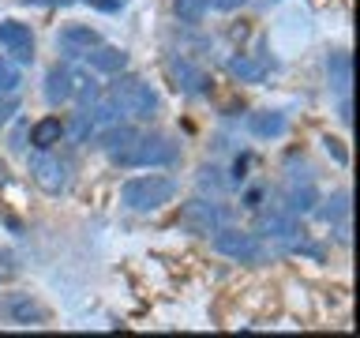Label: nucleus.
<instances>
[{"label":"nucleus","instance_id":"obj_6","mask_svg":"<svg viewBox=\"0 0 360 338\" xmlns=\"http://www.w3.org/2000/svg\"><path fill=\"white\" fill-rule=\"evenodd\" d=\"M221 222H225L221 207L207 196H195V199H188L184 207H180V225H184L188 233H195V237H210Z\"/></svg>","mask_w":360,"mask_h":338},{"label":"nucleus","instance_id":"obj_9","mask_svg":"<svg viewBox=\"0 0 360 338\" xmlns=\"http://www.w3.org/2000/svg\"><path fill=\"white\" fill-rule=\"evenodd\" d=\"M101 34L94 27H86V23H68V27H60V34H56V49L68 53V56H83L90 45H98Z\"/></svg>","mask_w":360,"mask_h":338},{"label":"nucleus","instance_id":"obj_17","mask_svg":"<svg viewBox=\"0 0 360 338\" xmlns=\"http://www.w3.org/2000/svg\"><path fill=\"white\" fill-rule=\"evenodd\" d=\"M326 79H330V87L338 90V94H345L349 83H353V61H349V53H330L326 56Z\"/></svg>","mask_w":360,"mask_h":338},{"label":"nucleus","instance_id":"obj_3","mask_svg":"<svg viewBox=\"0 0 360 338\" xmlns=\"http://www.w3.org/2000/svg\"><path fill=\"white\" fill-rule=\"evenodd\" d=\"M210 244L214 252L225 256V259H236V263H263L266 259V244L259 233H248V230H236V225H218L210 233Z\"/></svg>","mask_w":360,"mask_h":338},{"label":"nucleus","instance_id":"obj_28","mask_svg":"<svg viewBox=\"0 0 360 338\" xmlns=\"http://www.w3.org/2000/svg\"><path fill=\"white\" fill-rule=\"evenodd\" d=\"M259 199H263V188H248V192H244V207H252V211H255V207H259Z\"/></svg>","mask_w":360,"mask_h":338},{"label":"nucleus","instance_id":"obj_4","mask_svg":"<svg viewBox=\"0 0 360 338\" xmlns=\"http://www.w3.org/2000/svg\"><path fill=\"white\" fill-rule=\"evenodd\" d=\"M180 162V143L169 135H139L135 146L124 154L120 165H146V169H162V165H176Z\"/></svg>","mask_w":360,"mask_h":338},{"label":"nucleus","instance_id":"obj_15","mask_svg":"<svg viewBox=\"0 0 360 338\" xmlns=\"http://www.w3.org/2000/svg\"><path fill=\"white\" fill-rule=\"evenodd\" d=\"M315 203H319V188L311 184V180H292V184L285 188V207L289 214H297V218H304V214L315 211Z\"/></svg>","mask_w":360,"mask_h":338},{"label":"nucleus","instance_id":"obj_19","mask_svg":"<svg viewBox=\"0 0 360 338\" xmlns=\"http://www.w3.org/2000/svg\"><path fill=\"white\" fill-rule=\"evenodd\" d=\"M229 75L233 79H240V83H263V75H266V68L255 61L252 53H236V56H229Z\"/></svg>","mask_w":360,"mask_h":338},{"label":"nucleus","instance_id":"obj_11","mask_svg":"<svg viewBox=\"0 0 360 338\" xmlns=\"http://www.w3.org/2000/svg\"><path fill=\"white\" fill-rule=\"evenodd\" d=\"M4 312H8L11 323H22V327L45 323V308L30 297V293H11V297L4 301Z\"/></svg>","mask_w":360,"mask_h":338},{"label":"nucleus","instance_id":"obj_13","mask_svg":"<svg viewBox=\"0 0 360 338\" xmlns=\"http://www.w3.org/2000/svg\"><path fill=\"white\" fill-rule=\"evenodd\" d=\"M259 230H263L270 241H292L297 237V214H289L285 207H270L259 218Z\"/></svg>","mask_w":360,"mask_h":338},{"label":"nucleus","instance_id":"obj_26","mask_svg":"<svg viewBox=\"0 0 360 338\" xmlns=\"http://www.w3.org/2000/svg\"><path fill=\"white\" fill-rule=\"evenodd\" d=\"M338 120H342V124H353V106H349V90L342 94V101H338Z\"/></svg>","mask_w":360,"mask_h":338},{"label":"nucleus","instance_id":"obj_27","mask_svg":"<svg viewBox=\"0 0 360 338\" xmlns=\"http://www.w3.org/2000/svg\"><path fill=\"white\" fill-rule=\"evenodd\" d=\"M11 113H15V101H11V94H0V128L8 124Z\"/></svg>","mask_w":360,"mask_h":338},{"label":"nucleus","instance_id":"obj_12","mask_svg":"<svg viewBox=\"0 0 360 338\" xmlns=\"http://www.w3.org/2000/svg\"><path fill=\"white\" fill-rule=\"evenodd\" d=\"M248 132H252L255 139H281V135L289 132V117L278 109H259L248 117Z\"/></svg>","mask_w":360,"mask_h":338},{"label":"nucleus","instance_id":"obj_24","mask_svg":"<svg viewBox=\"0 0 360 338\" xmlns=\"http://www.w3.org/2000/svg\"><path fill=\"white\" fill-rule=\"evenodd\" d=\"M64 135H72L75 143H90V135H94V124H90L86 109H79L75 117H72V124H64Z\"/></svg>","mask_w":360,"mask_h":338},{"label":"nucleus","instance_id":"obj_7","mask_svg":"<svg viewBox=\"0 0 360 338\" xmlns=\"http://www.w3.org/2000/svg\"><path fill=\"white\" fill-rule=\"evenodd\" d=\"M169 75H173L176 90H184V94H191V98L210 94V75L202 72L195 61H188V56H180V53L169 56Z\"/></svg>","mask_w":360,"mask_h":338},{"label":"nucleus","instance_id":"obj_21","mask_svg":"<svg viewBox=\"0 0 360 338\" xmlns=\"http://www.w3.org/2000/svg\"><path fill=\"white\" fill-rule=\"evenodd\" d=\"M68 75H72V98H79L83 106L98 98V79L90 68H68Z\"/></svg>","mask_w":360,"mask_h":338},{"label":"nucleus","instance_id":"obj_16","mask_svg":"<svg viewBox=\"0 0 360 338\" xmlns=\"http://www.w3.org/2000/svg\"><path fill=\"white\" fill-rule=\"evenodd\" d=\"M60 139H64V120H60V117H41V120L30 128L34 151H53Z\"/></svg>","mask_w":360,"mask_h":338},{"label":"nucleus","instance_id":"obj_18","mask_svg":"<svg viewBox=\"0 0 360 338\" xmlns=\"http://www.w3.org/2000/svg\"><path fill=\"white\" fill-rule=\"evenodd\" d=\"M45 98H49V106H60V101H72V75H68V68H49L45 72Z\"/></svg>","mask_w":360,"mask_h":338},{"label":"nucleus","instance_id":"obj_25","mask_svg":"<svg viewBox=\"0 0 360 338\" xmlns=\"http://www.w3.org/2000/svg\"><path fill=\"white\" fill-rule=\"evenodd\" d=\"M199 184H202V188H221V184H225V180H221V169H218V165H202V169H199Z\"/></svg>","mask_w":360,"mask_h":338},{"label":"nucleus","instance_id":"obj_1","mask_svg":"<svg viewBox=\"0 0 360 338\" xmlns=\"http://www.w3.org/2000/svg\"><path fill=\"white\" fill-rule=\"evenodd\" d=\"M176 199V180L165 173H139L120 184V203L135 214H154Z\"/></svg>","mask_w":360,"mask_h":338},{"label":"nucleus","instance_id":"obj_20","mask_svg":"<svg viewBox=\"0 0 360 338\" xmlns=\"http://www.w3.org/2000/svg\"><path fill=\"white\" fill-rule=\"evenodd\" d=\"M311 214H319V222H326V225L345 222V218H349V192L342 188V192H334L330 199H319Z\"/></svg>","mask_w":360,"mask_h":338},{"label":"nucleus","instance_id":"obj_30","mask_svg":"<svg viewBox=\"0 0 360 338\" xmlns=\"http://www.w3.org/2000/svg\"><path fill=\"white\" fill-rule=\"evenodd\" d=\"M323 143H326V151H330V154L338 158V162H345V151L338 146V139H323Z\"/></svg>","mask_w":360,"mask_h":338},{"label":"nucleus","instance_id":"obj_5","mask_svg":"<svg viewBox=\"0 0 360 338\" xmlns=\"http://www.w3.org/2000/svg\"><path fill=\"white\" fill-rule=\"evenodd\" d=\"M27 169H30L34 184H38L41 192H49V196H60V192L68 188V180H72L68 162H60V158L49 154V151H34L27 158Z\"/></svg>","mask_w":360,"mask_h":338},{"label":"nucleus","instance_id":"obj_23","mask_svg":"<svg viewBox=\"0 0 360 338\" xmlns=\"http://www.w3.org/2000/svg\"><path fill=\"white\" fill-rule=\"evenodd\" d=\"M22 87V72L11 56H0V94H15Z\"/></svg>","mask_w":360,"mask_h":338},{"label":"nucleus","instance_id":"obj_2","mask_svg":"<svg viewBox=\"0 0 360 338\" xmlns=\"http://www.w3.org/2000/svg\"><path fill=\"white\" fill-rule=\"evenodd\" d=\"M112 101L120 106V113H128L131 120H154L158 109H162V98H158V90L146 83L139 75H117V83H112Z\"/></svg>","mask_w":360,"mask_h":338},{"label":"nucleus","instance_id":"obj_29","mask_svg":"<svg viewBox=\"0 0 360 338\" xmlns=\"http://www.w3.org/2000/svg\"><path fill=\"white\" fill-rule=\"evenodd\" d=\"M244 4H248V0H210V8H221V11H236Z\"/></svg>","mask_w":360,"mask_h":338},{"label":"nucleus","instance_id":"obj_31","mask_svg":"<svg viewBox=\"0 0 360 338\" xmlns=\"http://www.w3.org/2000/svg\"><path fill=\"white\" fill-rule=\"evenodd\" d=\"M8 275H15V267H11L8 256H0V278H8Z\"/></svg>","mask_w":360,"mask_h":338},{"label":"nucleus","instance_id":"obj_8","mask_svg":"<svg viewBox=\"0 0 360 338\" xmlns=\"http://www.w3.org/2000/svg\"><path fill=\"white\" fill-rule=\"evenodd\" d=\"M0 49H4L15 64H30L34 61V34H30L27 23H19V19L0 23Z\"/></svg>","mask_w":360,"mask_h":338},{"label":"nucleus","instance_id":"obj_10","mask_svg":"<svg viewBox=\"0 0 360 338\" xmlns=\"http://www.w3.org/2000/svg\"><path fill=\"white\" fill-rule=\"evenodd\" d=\"M83 56H86V68H90V72H101V75H120L124 68H128V53L117 49V45H105V42L90 45Z\"/></svg>","mask_w":360,"mask_h":338},{"label":"nucleus","instance_id":"obj_14","mask_svg":"<svg viewBox=\"0 0 360 338\" xmlns=\"http://www.w3.org/2000/svg\"><path fill=\"white\" fill-rule=\"evenodd\" d=\"M135 139H139V132L131 128V124H112V128H105L101 132V151H105L112 162H124V154L135 146Z\"/></svg>","mask_w":360,"mask_h":338},{"label":"nucleus","instance_id":"obj_22","mask_svg":"<svg viewBox=\"0 0 360 338\" xmlns=\"http://www.w3.org/2000/svg\"><path fill=\"white\" fill-rule=\"evenodd\" d=\"M210 11V0H173V15L180 23H188V27H195V23L207 19Z\"/></svg>","mask_w":360,"mask_h":338}]
</instances>
